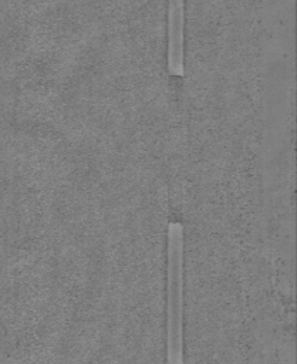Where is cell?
Here are the masks:
<instances>
[{"instance_id":"1","label":"cell","mask_w":297,"mask_h":364,"mask_svg":"<svg viewBox=\"0 0 297 364\" xmlns=\"http://www.w3.org/2000/svg\"><path fill=\"white\" fill-rule=\"evenodd\" d=\"M168 364H184V227H168Z\"/></svg>"},{"instance_id":"2","label":"cell","mask_w":297,"mask_h":364,"mask_svg":"<svg viewBox=\"0 0 297 364\" xmlns=\"http://www.w3.org/2000/svg\"><path fill=\"white\" fill-rule=\"evenodd\" d=\"M168 73L185 74V0H168Z\"/></svg>"}]
</instances>
